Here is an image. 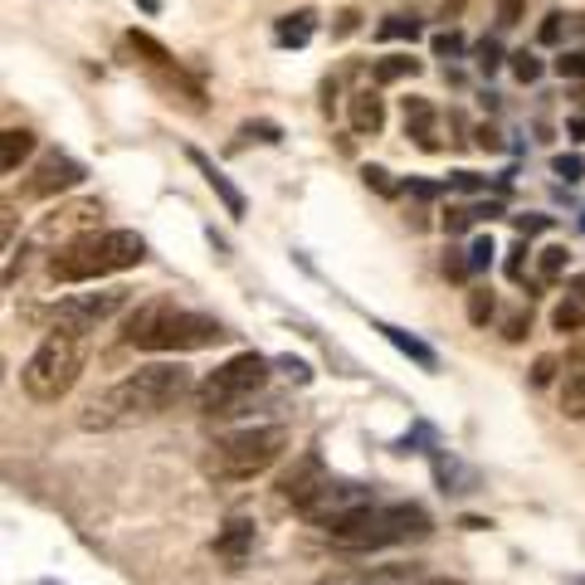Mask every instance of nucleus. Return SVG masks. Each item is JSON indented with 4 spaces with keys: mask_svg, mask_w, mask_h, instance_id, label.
<instances>
[{
    "mask_svg": "<svg viewBox=\"0 0 585 585\" xmlns=\"http://www.w3.org/2000/svg\"><path fill=\"white\" fill-rule=\"evenodd\" d=\"M186 391H191V371L181 361L138 366V371L122 375L112 391H103L83 410V430H118V425H132V420H152V415L171 410Z\"/></svg>",
    "mask_w": 585,
    "mask_h": 585,
    "instance_id": "nucleus-1",
    "label": "nucleus"
},
{
    "mask_svg": "<svg viewBox=\"0 0 585 585\" xmlns=\"http://www.w3.org/2000/svg\"><path fill=\"white\" fill-rule=\"evenodd\" d=\"M225 337L229 332L219 327L215 318L176 308L162 292L138 302V312H132L128 327H122V342L138 351H201V347H215V342H225Z\"/></svg>",
    "mask_w": 585,
    "mask_h": 585,
    "instance_id": "nucleus-2",
    "label": "nucleus"
},
{
    "mask_svg": "<svg viewBox=\"0 0 585 585\" xmlns=\"http://www.w3.org/2000/svg\"><path fill=\"white\" fill-rule=\"evenodd\" d=\"M142 259H146V239L138 229H93V235L55 249L49 278H55V284H93V278L138 268Z\"/></svg>",
    "mask_w": 585,
    "mask_h": 585,
    "instance_id": "nucleus-3",
    "label": "nucleus"
},
{
    "mask_svg": "<svg viewBox=\"0 0 585 585\" xmlns=\"http://www.w3.org/2000/svg\"><path fill=\"white\" fill-rule=\"evenodd\" d=\"M430 512L420 503H366L361 512L342 517L337 527H327V537L347 551H381V547H401V541L430 537Z\"/></svg>",
    "mask_w": 585,
    "mask_h": 585,
    "instance_id": "nucleus-4",
    "label": "nucleus"
},
{
    "mask_svg": "<svg viewBox=\"0 0 585 585\" xmlns=\"http://www.w3.org/2000/svg\"><path fill=\"white\" fill-rule=\"evenodd\" d=\"M288 449V430L284 425H254V430H235L225 439H215L211 454H205V474L215 483H249L264 468L278 464V454Z\"/></svg>",
    "mask_w": 585,
    "mask_h": 585,
    "instance_id": "nucleus-5",
    "label": "nucleus"
},
{
    "mask_svg": "<svg viewBox=\"0 0 585 585\" xmlns=\"http://www.w3.org/2000/svg\"><path fill=\"white\" fill-rule=\"evenodd\" d=\"M83 357H88V337L55 327L35 347V357L25 361L20 385H25V395H29V401H39V405L64 401V395L73 391V381H79V371H83Z\"/></svg>",
    "mask_w": 585,
    "mask_h": 585,
    "instance_id": "nucleus-6",
    "label": "nucleus"
},
{
    "mask_svg": "<svg viewBox=\"0 0 585 585\" xmlns=\"http://www.w3.org/2000/svg\"><path fill=\"white\" fill-rule=\"evenodd\" d=\"M268 381V361L254 351H239L225 366H215L201 385H195V410L219 420V415H239V405Z\"/></svg>",
    "mask_w": 585,
    "mask_h": 585,
    "instance_id": "nucleus-7",
    "label": "nucleus"
},
{
    "mask_svg": "<svg viewBox=\"0 0 585 585\" xmlns=\"http://www.w3.org/2000/svg\"><path fill=\"white\" fill-rule=\"evenodd\" d=\"M132 302L128 288H103V292H73L55 308V327L59 332H79V337H88V332H98L108 318H118L122 308Z\"/></svg>",
    "mask_w": 585,
    "mask_h": 585,
    "instance_id": "nucleus-8",
    "label": "nucleus"
},
{
    "mask_svg": "<svg viewBox=\"0 0 585 585\" xmlns=\"http://www.w3.org/2000/svg\"><path fill=\"white\" fill-rule=\"evenodd\" d=\"M128 49H132V55H138V64H142L146 73H152V79L162 83V88L171 93V98H186V103H191V108H205V103H201V83H195L191 73H186L181 64H176V59L166 55V49L156 45L152 35H138V29H132V35H128Z\"/></svg>",
    "mask_w": 585,
    "mask_h": 585,
    "instance_id": "nucleus-9",
    "label": "nucleus"
},
{
    "mask_svg": "<svg viewBox=\"0 0 585 585\" xmlns=\"http://www.w3.org/2000/svg\"><path fill=\"white\" fill-rule=\"evenodd\" d=\"M366 503H375V498H371V488H366V483H351V478H327V488H322V493L312 498L308 508H302V517H308V522H318V527L327 532V527H337L342 517H351V512H361Z\"/></svg>",
    "mask_w": 585,
    "mask_h": 585,
    "instance_id": "nucleus-10",
    "label": "nucleus"
},
{
    "mask_svg": "<svg viewBox=\"0 0 585 585\" xmlns=\"http://www.w3.org/2000/svg\"><path fill=\"white\" fill-rule=\"evenodd\" d=\"M103 215V205H93V201H73V205H59L55 215H45L39 219V229H35V239H45V244H73V239H83V235H93V219Z\"/></svg>",
    "mask_w": 585,
    "mask_h": 585,
    "instance_id": "nucleus-11",
    "label": "nucleus"
},
{
    "mask_svg": "<svg viewBox=\"0 0 585 585\" xmlns=\"http://www.w3.org/2000/svg\"><path fill=\"white\" fill-rule=\"evenodd\" d=\"M327 478H332V474H327V464H322L318 454H302L298 464H292L288 474L278 478V498H284L288 508H298V512H302V508L312 503V498L322 493V488H327Z\"/></svg>",
    "mask_w": 585,
    "mask_h": 585,
    "instance_id": "nucleus-12",
    "label": "nucleus"
},
{
    "mask_svg": "<svg viewBox=\"0 0 585 585\" xmlns=\"http://www.w3.org/2000/svg\"><path fill=\"white\" fill-rule=\"evenodd\" d=\"M83 181V166L73 162V156H59L49 152L45 162L35 166V176L25 181V195L29 201H45V195H59V191H73V186Z\"/></svg>",
    "mask_w": 585,
    "mask_h": 585,
    "instance_id": "nucleus-13",
    "label": "nucleus"
},
{
    "mask_svg": "<svg viewBox=\"0 0 585 585\" xmlns=\"http://www.w3.org/2000/svg\"><path fill=\"white\" fill-rule=\"evenodd\" d=\"M215 557H225L229 566H244V561L254 557V522L229 517V522H225V532L215 537Z\"/></svg>",
    "mask_w": 585,
    "mask_h": 585,
    "instance_id": "nucleus-14",
    "label": "nucleus"
},
{
    "mask_svg": "<svg viewBox=\"0 0 585 585\" xmlns=\"http://www.w3.org/2000/svg\"><path fill=\"white\" fill-rule=\"evenodd\" d=\"M381 128H385V103H381V93H375V88L351 93V132H357V138H375Z\"/></svg>",
    "mask_w": 585,
    "mask_h": 585,
    "instance_id": "nucleus-15",
    "label": "nucleus"
},
{
    "mask_svg": "<svg viewBox=\"0 0 585 585\" xmlns=\"http://www.w3.org/2000/svg\"><path fill=\"white\" fill-rule=\"evenodd\" d=\"M405 138H415V146H425V152H439L434 108L425 98H405Z\"/></svg>",
    "mask_w": 585,
    "mask_h": 585,
    "instance_id": "nucleus-16",
    "label": "nucleus"
},
{
    "mask_svg": "<svg viewBox=\"0 0 585 585\" xmlns=\"http://www.w3.org/2000/svg\"><path fill=\"white\" fill-rule=\"evenodd\" d=\"M312 29H318V15H312V10H292V15H284L274 25V39L284 49H302L312 39Z\"/></svg>",
    "mask_w": 585,
    "mask_h": 585,
    "instance_id": "nucleus-17",
    "label": "nucleus"
},
{
    "mask_svg": "<svg viewBox=\"0 0 585 585\" xmlns=\"http://www.w3.org/2000/svg\"><path fill=\"white\" fill-rule=\"evenodd\" d=\"M191 162H195V166H201V171H205V181H211V191L219 195V201H225V211H229V215H244V195H239L235 186H229V176L219 171L215 162H205L201 152H191Z\"/></svg>",
    "mask_w": 585,
    "mask_h": 585,
    "instance_id": "nucleus-18",
    "label": "nucleus"
},
{
    "mask_svg": "<svg viewBox=\"0 0 585 585\" xmlns=\"http://www.w3.org/2000/svg\"><path fill=\"white\" fill-rule=\"evenodd\" d=\"M415 73H420V59H410V55H385V59H375V64H371L375 88H385V83H401V79H415Z\"/></svg>",
    "mask_w": 585,
    "mask_h": 585,
    "instance_id": "nucleus-19",
    "label": "nucleus"
},
{
    "mask_svg": "<svg viewBox=\"0 0 585 585\" xmlns=\"http://www.w3.org/2000/svg\"><path fill=\"white\" fill-rule=\"evenodd\" d=\"M561 415L566 420H585V366L566 371V381H561Z\"/></svg>",
    "mask_w": 585,
    "mask_h": 585,
    "instance_id": "nucleus-20",
    "label": "nucleus"
},
{
    "mask_svg": "<svg viewBox=\"0 0 585 585\" xmlns=\"http://www.w3.org/2000/svg\"><path fill=\"white\" fill-rule=\"evenodd\" d=\"M29 152H35V132L10 128V132H5V152H0V166H5V176H15L20 162H25Z\"/></svg>",
    "mask_w": 585,
    "mask_h": 585,
    "instance_id": "nucleus-21",
    "label": "nucleus"
},
{
    "mask_svg": "<svg viewBox=\"0 0 585 585\" xmlns=\"http://www.w3.org/2000/svg\"><path fill=\"white\" fill-rule=\"evenodd\" d=\"M551 327H557V332H581V327H585V312H581V302H576V298L557 302V312H551Z\"/></svg>",
    "mask_w": 585,
    "mask_h": 585,
    "instance_id": "nucleus-22",
    "label": "nucleus"
},
{
    "mask_svg": "<svg viewBox=\"0 0 585 585\" xmlns=\"http://www.w3.org/2000/svg\"><path fill=\"white\" fill-rule=\"evenodd\" d=\"M537 274H541V284H557V278L566 274V249H561V244L541 249V264H537Z\"/></svg>",
    "mask_w": 585,
    "mask_h": 585,
    "instance_id": "nucleus-23",
    "label": "nucleus"
},
{
    "mask_svg": "<svg viewBox=\"0 0 585 585\" xmlns=\"http://www.w3.org/2000/svg\"><path fill=\"white\" fill-rule=\"evenodd\" d=\"M375 35H381V39H415V35H420V25H415L410 15H385V25L375 29Z\"/></svg>",
    "mask_w": 585,
    "mask_h": 585,
    "instance_id": "nucleus-24",
    "label": "nucleus"
},
{
    "mask_svg": "<svg viewBox=\"0 0 585 585\" xmlns=\"http://www.w3.org/2000/svg\"><path fill=\"white\" fill-rule=\"evenodd\" d=\"M488 318H493V292L474 288V292H468V322H474V327H483Z\"/></svg>",
    "mask_w": 585,
    "mask_h": 585,
    "instance_id": "nucleus-25",
    "label": "nucleus"
},
{
    "mask_svg": "<svg viewBox=\"0 0 585 585\" xmlns=\"http://www.w3.org/2000/svg\"><path fill=\"white\" fill-rule=\"evenodd\" d=\"M381 332H385V337H391L401 351H410V357L420 361V366H434V351H430V347H420L415 337H405V332H395V327H381Z\"/></svg>",
    "mask_w": 585,
    "mask_h": 585,
    "instance_id": "nucleus-26",
    "label": "nucleus"
},
{
    "mask_svg": "<svg viewBox=\"0 0 585 585\" xmlns=\"http://www.w3.org/2000/svg\"><path fill=\"white\" fill-rule=\"evenodd\" d=\"M512 79L537 83V79H541V59H537V55H527V49H517V55H512Z\"/></svg>",
    "mask_w": 585,
    "mask_h": 585,
    "instance_id": "nucleus-27",
    "label": "nucleus"
},
{
    "mask_svg": "<svg viewBox=\"0 0 585 585\" xmlns=\"http://www.w3.org/2000/svg\"><path fill=\"white\" fill-rule=\"evenodd\" d=\"M522 15H527V0H498V25L503 29L522 25Z\"/></svg>",
    "mask_w": 585,
    "mask_h": 585,
    "instance_id": "nucleus-28",
    "label": "nucleus"
},
{
    "mask_svg": "<svg viewBox=\"0 0 585 585\" xmlns=\"http://www.w3.org/2000/svg\"><path fill=\"white\" fill-rule=\"evenodd\" d=\"M557 73L561 79H585V49H571V55L557 59Z\"/></svg>",
    "mask_w": 585,
    "mask_h": 585,
    "instance_id": "nucleus-29",
    "label": "nucleus"
},
{
    "mask_svg": "<svg viewBox=\"0 0 585 585\" xmlns=\"http://www.w3.org/2000/svg\"><path fill=\"white\" fill-rule=\"evenodd\" d=\"M527 327H532V312L517 308V312H512V318L503 322V337H508V342H522V337H527Z\"/></svg>",
    "mask_w": 585,
    "mask_h": 585,
    "instance_id": "nucleus-30",
    "label": "nucleus"
},
{
    "mask_svg": "<svg viewBox=\"0 0 585 585\" xmlns=\"http://www.w3.org/2000/svg\"><path fill=\"white\" fill-rule=\"evenodd\" d=\"M561 29H566V15H547V20H541V45H557V39H561Z\"/></svg>",
    "mask_w": 585,
    "mask_h": 585,
    "instance_id": "nucleus-31",
    "label": "nucleus"
},
{
    "mask_svg": "<svg viewBox=\"0 0 585 585\" xmlns=\"http://www.w3.org/2000/svg\"><path fill=\"white\" fill-rule=\"evenodd\" d=\"M488 259H493V239H474V249H468V264L474 268H488Z\"/></svg>",
    "mask_w": 585,
    "mask_h": 585,
    "instance_id": "nucleus-32",
    "label": "nucleus"
},
{
    "mask_svg": "<svg viewBox=\"0 0 585 585\" xmlns=\"http://www.w3.org/2000/svg\"><path fill=\"white\" fill-rule=\"evenodd\" d=\"M581 171H585L581 156H557V176H566V181H581Z\"/></svg>",
    "mask_w": 585,
    "mask_h": 585,
    "instance_id": "nucleus-33",
    "label": "nucleus"
},
{
    "mask_svg": "<svg viewBox=\"0 0 585 585\" xmlns=\"http://www.w3.org/2000/svg\"><path fill=\"white\" fill-rule=\"evenodd\" d=\"M551 375H557V361H551V357H541L537 366H532V381H537V385H551Z\"/></svg>",
    "mask_w": 585,
    "mask_h": 585,
    "instance_id": "nucleus-34",
    "label": "nucleus"
},
{
    "mask_svg": "<svg viewBox=\"0 0 585 585\" xmlns=\"http://www.w3.org/2000/svg\"><path fill=\"white\" fill-rule=\"evenodd\" d=\"M458 49H464L458 35H434V55H458Z\"/></svg>",
    "mask_w": 585,
    "mask_h": 585,
    "instance_id": "nucleus-35",
    "label": "nucleus"
},
{
    "mask_svg": "<svg viewBox=\"0 0 585 585\" xmlns=\"http://www.w3.org/2000/svg\"><path fill=\"white\" fill-rule=\"evenodd\" d=\"M478 69H483V73L498 69V45H483V49H478Z\"/></svg>",
    "mask_w": 585,
    "mask_h": 585,
    "instance_id": "nucleus-36",
    "label": "nucleus"
},
{
    "mask_svg": "<svg viewBox=\"0 0 585 585\" xmlns=\"http://www.w3.org/2000/svg\"><path fill=\"white\" fill-rule=\"evenodd\" d=\"M522 254H527V244H517V249H512V259H508V278H522V264H527V259H522Z\"/></svg>",
    "mask_w": 585,
    "mask_h": 585,
    "instance_id": "nucleus-37",
    "label": "nucleus"
},
{
    "mask_svg": "<svg viewBox=\"0 0 585 585\" xmlns=\"http://www.w3.org/2000/svg\"><path fill=\"white\" fill-rule=\"evenodd\" d=\"M366 186H375V191H391V181H385L381 166H366Z\"/></svg>",
    "mask_w": 585,
    "mask_h": 585,
    "instance_id": "nucleus-38",
    "label": "nucleus"
},
{
    "mask_svg": "<svg viewBox=\"0 0 585 585\" xmlns=\"http://www.w3.org/2000/svg\"><path fill=\"white\" fill-rule=\"evenodd\" d=\"M357 10H347V15H337V35H351V29H357Z\"/></svg>",
    "mask_w": 585,
    "mask_h": 585,
    "instance_id": "nucleus-39",
    "label": "nucleus"
},
{
    "mask_svg": "<svg viewBox=\"0 0 585 585\" xmlns=\"http://www.w3.org/2000/svg\"><path fill=\"white\" fill-rule=\"evenodd\" d=\"M571 138H581V142H585V118H576V122H571Z\"/></svg>",
    "mask_w": 585,
    "mask_h": 585,
    "instance_id": "nucleus-40",
    "label": "nucleus"
},
{
    "mask_svg": "<svg viewBox=\"0 0 585 585\" xmlns=\"http://www.w3.org/2000/svg\"><path fill=\"white\" fill-rule=\"evenodd\" d=\"M415 585H464V581H415Z\"/></svg>",
    "mask_w": 585,
    "mask_h": 585,
    "instance_id": "nucleus-41",
    "label": "nucleus"
}]
</instances>
